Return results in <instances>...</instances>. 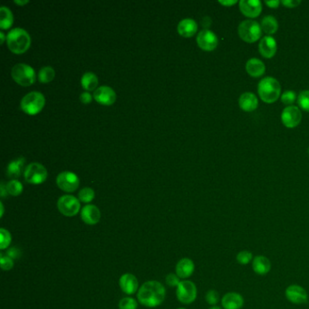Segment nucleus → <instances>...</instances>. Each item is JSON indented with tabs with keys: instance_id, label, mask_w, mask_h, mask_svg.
I'll list each match as a JSON object with an SVG mask.
<instances>
[{
	"instance_id": "nucleus-1",
	"label": "nucleus",
	"mask_w": 309,
	"mask_h": 309,
	"mask_svg": "<svg viewBox=\"0 0 309 309\" xmlns=\"http://www.w3.org/2000/svg\"><path fill=\"white\" fill-rule=\"evenodd\" d=\"M166 290L162 283L158 281H147L139 288V302L147 307H156L165 299Z\"/></svg>"
},
{
	"instance_id": "nucleus-2",
	"label": "nucleus",
	"mask_w": 309,
	"mask_h": 309,
	"mask_svg": "<svg viewBox=\"0 0 309 309\" xmlns=\"http://www.w3.org/2000/svg\"><path fill=\"white\" fill-rule=\"evenodd\" d=\"M8 48L10 51L17 55L24 54L31 46V38L29 34L23 29L17 28L12 29L7 37Z\"/></svg>"
},
{
	"instance_id": "nucleus-3",
	"label": "nucleus",
	"mask_w": 309,
	"mask_h": 309,
	"mask_svg": "<svg viewBox=\"0 0 309 309\" xmlns=\"http://www.w3.org/2000/svg\"><path fill=\"white\" fill-rule=\"evenodd\" d=\"M257 93L263 102L266 104H273L280 96V84L276 78L267 76L258 83Z\"/></svg>"
},
{
	"instance_id": "nucleus-4",
	"label": "nucleus",
	"mask_w": 309,
	"mask_h": 309,
	"mask_svg": "<svg viewBox=\"0 0 309 309\" xmlns=\"http://www.w3.org/2000/svg\"><path fill=\"white\" fill-rule=\"evenodd\" d=\"M46 105V98L39 92H30L25 95L20 103L21 110L29 115L38 114L43 110Z\"/></svg>"
},
{
	"instance_id": "nucleus-5",
	"label": "nucleus",
	"mask_w": 309,
	"mask_h": 309,
	"mask_svg": "<svg viewBox=\"0 0 309 309\" xmlns=\"http://www.w3.org/2000/svg\"><path fill=\"white\" fill-rule=\"evenodd\" d=\"M238 36L247 43H254L262 35L261 26L254 20H244L238 26Z\"/></svg>"
},
{
	"instance_id": "nucleus-6",
	"label": "nucleus",
	"mask_w": 309,
	"mask_h": 309,
	"mask_svg": "<svg viewBox=\"0 0 309 309\" xmlns=\"http://www.w3.org/2000/svg\"><path fill=\"white\" fill-rule=\"evenodd\" d=\"M12 78L19 86H30L36 82V73L32 67L27 64H18L11 71Z\"/></svg>"
},
{
	"instance_id": "nucleus-7",
	"label": "nucleus",
	"mask_w": 309,
	"mask_h": 309,
	"mask_svg": "<svg viewBox=\"0 0 309 309\" xmlns=\"http://www.w3.org/2000/svg\"><path fill=\"white\" fill-rule=\"evenodd\" d=\"M24 176L27 182L38 185L46 181L48 178V171L42 164L33 162L26 168Z\"/></svg>"
},
{
	"instance_id": "nucleus-8",
	"label": "nucleus",
	"mask_w": 309,
	"mask_h": 309,
	"mask_svg": "<svg viewBox=\"0 0 309 309\" xmlns=\"http://www.w3.org/2000/svg\"><path fill=\"white\" fill-rule=\"evenodd\" d=\"M57 208L64 216L74 217L80 211L81 204L79 199L75 196L64 195L57 201Z\"/></svg>"
},
{
	"instance_id": "nucleus-9",
	"label": "nucleus",
	"mask_w": 309,
	"mask_h": 309,
	"mask_svg": "<svg viewBox=\"0 0 309 309\" xmlns=\"http://www.w3.org/2000/svg\"><path fill=\"white\" fill-rule=\"evenodd\" d=\"M177 298L182 304H189L193 303L197 297L196 285L190 280L181 281L177 286Z\"/></svg>"
},
{
	"instance_id": "nucleus-10",
	"label": "nucleus",
	"mask_w": 309,
	"mask_h": 309,
	"mask_svg": "<svg viewBox=\"0 0 309 309\" xmlns=\"http://www.w3.org/2000/svg\"><path fill=\"white\" fill-rule=\"evenodd\" d=\"M57 184L59 189L66 192H74L78 189L80 180L72 171H63L57 177Z\"/></svg>"
},
{
	"instance_id": "nucleus-11",
	"label": "nucleus",
	"mask_w": 309,
	"mask_h": 309,
	"mask_svg": "<svg viewBox=\"0 0 309 309\" xmlns=\"http://www.w3.org/2000/svg\"><path fill=\"white\" fill-rule=\"evenodd\" d=\"M197 44L200 49L203 51L210 52L213 51L218 47L219 39L217 38L216 34L208 29L201 30L200 33L198 34L197 37Z\"/></svg>"
},
{
	"instance_id": "nucleus-12",
	"label": "nucleus",
	"mask_w": 309,
	"mask_h": 309,
	"mask_svg": "<svg viewBox=\"0 0 309 309\" xmlns=\"http://www.w3.org/2000/svg\"><path fill=\"white\" fill-rule=\"evenodd\" d=\"M282 123L287 128H294L300 124L302 120V114L298 107L291 105L285 107L281 114Z\"/></svg>"
},
{
	"instance_id": "nucleus-13",
	"label": "nucleus",
	"mask_w": 309,
	"mask_h": 309,
	"mask_svg": "<svg viewBox=\"0 0 309 309\" xmlns=\"http://www.w3.org/2000/svg\"><path fill=\"white\" fill-rule=\"evenodd\" d=\"M285 295L286 299L288 300L292 304H305L308 300L307 292L301 285H289L285 289Z\"/></svg>"
},
{
	"instance_id": "nucleus-14",
	"label": "nucleus",
	"mask_w": 309,
	"mask_h": 309,
	"mask_svg": "<svg viewBox=\"0 0 309 309\" xmlns=\"http://www.w3.org/2000/svg\"><path fill=\"white\" fill-rule=\"evenodd\" d=\"M95 100L102 105H114L116 101V94L114 89L109 86H103L98 87L94 94Z\"/></svg>"
},
{
	"instance_id": "nucleus-15",
	"label": "nucleus",
	"mask_w": 309,
	"mask_h": 309,
	"mask_svg": "<svg viewBox=\"0 0 309 309\" xmlns=\"http://www.w3.org/2000/svg\"><path fill=\"white\" fill-rule=\"evenodd\" d=\"M239 10L249 19L257 18L261 13V2L259 0H241L239 2Z\"/></svg>"
},
{
	"instance_id": "nucleus-16",
	"label": "nucleus",
	"mask_w": 309,
	"mask_h": 309,
	"mask_svg": "<svg viewBox=\"0 0 309 309\" xmlns=\"http://www.w3.org/2000/svg\"><path fill=\"white\" fill-rule=\"evenodd\" d=\"M120 287L127 295L135 294L138 290L139 282L136 276L132 274H124L120 277Z\"/></svg>"
},
{
	"instance_id": "nucleus-17",
	"label": "nucleus",
	"mask_w": 309,
	"mask_h": 309,
	"mask_svg": "<svg viewBox=\"0 0 309 309\" xmlns=\"http://www.w3.org/2000/svg\"><path fill=\"white\" fill-rule=\"evenodd\" d=\"M258 49H259V53L261 54L262 57L268 58V59L272 58L276 55V49H277L276 40L270 36L264 37L259 42Z\"/></svg>"
},
{
	"instance_id": "nucleus-18",
	"label": "nucleus",
	"mask_w": 309,
	"mask_h": 309,
	"mask_svg": "<svg viewBox=\"0 0 309 309\" xmlns=\"http://www.w3.org/2000/svg\"><path fill=\"white\" fill-rule=\"evenodd\" d=\"M83 221L88 225H95L100 221L101 212L95 205H86L81 210Z\"/></svg>"
},
{
	"instance_id": "nucleus-19",
	"label": "nucleus",
	"mask_w": 309,
	"mask_h": 309,
	"mask_svg": "<svg viewBox=\"0 0 309 309\" xmlns=\"http://www.w3.org/2000/svg\"><path fill=\"white\" fill-rule=\"evenodd\" d=\"M224 309H241L244 304L242 295L237 292H228L221 299Z\"/></svg>"
},
{
	"instance_id": "nucleus-20",
	"label": "nucleus",
	"mask_w": 309,
	"mask_h": 309,
	"mask_svg": "<svg viewBox=\"0 0 309 309\" xmlns=\"http://www.w3.org/2000/svg\"><path fill=\"white\" fill-rule=\"evenodd\" d=\"M238 105L245 112H253L257 109L258 106V100L256 95L250 92H247L240 95L238 99Z\"/></svg>"
},
{
	"instance_id": "nucleus-21",
	"label": "nucleus",
	"mask_w": 309,
	"mask_h": 309,
	"mask_svg": "<svg viewBox=\"0 0 309 309\" xmlns=\"http://www.w3.org/2000/svg\"><path fill=\"white\" fill-rule=\"evenodd\" d=\"M194 269H195L194 263L188 257L181 258V260L177 263L176 274L180 278L190 277L193 274Z\"/></svg>"
},
{
	"instance_id": "nucleus-22",
	"label": "nucleus",
	"mask_w": 309,
	"mask_h": 309,
	"mask_svg": "<svg viewBox=\"0 0 309 309\" xmlns=\"http://www.w3.org/2000/svg\"><path fill=\"white\" fill-rule=\"evenodd\" d=\"M198 30V25L195 20L191 19H182L178 25V33L183 38H191Z\"/></svg>"
},
{
	"instance_id": "nucleus-23",
	"label": "nucleus",
	"mask_w": 309,
	"mask_h": 309,
	"mask_svg": "<svg viewBox=\"0 0 309 309\" xmlns=\"http://www.w3.org/2000/svg\"><path fill=\"white\" fill-rule=\"evenodd\" d=\"M252 267L256 274L265 276L271 269V262L265 256H257L253 258Z\"/></svg>"
},
{
	"instance_id": "nucleus-24",
	"label": "nucleus",
	"mask_w": 309,
	"mask_h": 309,
	"mask_svg": "<svg viewBox=\"0 0 309 309\" xmlns=\"http://www.w3.org/2000/svg\"><path fill=\"white\" fill-rule=\"evenodd\" d=\"M246 71L252 77H259L265 74L266 67L261 60L257 58H251L246 64Z\"/></svg>"
},
{
	"instance_id": "nucleus-25",
	"label": "nucleus",
	"mask_w": 309,
	"mask_h": 309,
	"mask_svg": "<svg viewBox=\"0 0 309 309\" xmlns=\"http://www.w3.org/2000/svg\"><path fill=\"white\" fill-rule=\"evenodd\" d=\"M25 162H26V160L23 157L19 158V159L10 162V164L8 165V168H7V176L13 179V180L18 179L19 177H20L22 171H23Z\"/></svg>"
},
{
	"instance_id": "nucleus-26",
	"label": "nucleus",
	"mask_w": 309,
	"mask_h": 309,
	"mask_svg": "<svg viewBox=\"0 0 309 309\" xmlns=\"http://www.w3.org/2000/svg\"><path fill=\"white\" fill-rule=\"evenodd\" d=\"M14 22V17L10 9L1 7L0 9V28L3 30L10 29Z\"/></svg>"
},
{
	"instance_id": "nucleus-27",
	"label": "nucleus",
	"mask_w": 309,
	"mask_h": 309,
	"mask_svg": "<svg viewBox=\"0 0 309 309\" xmlns=\"http://www.w3.org/2000/svg\"><path fill=\"white\" fill-rule=\"evenodd\" d=\"M262 31H264L266 35H273L276 33L278 29V23L276 19L272 16H266L261 21Z\"/></svg>"
},
{
	"instance_id": "nucleus-28",
	"label": "nucleus",
	"mask_w": 309,
	"mask_h": 309,
	"mask_svg": "<svg viewBox=\"0 0 309 309\" xmlns=\"http://www.w3.org/2000/svg\"><path fill=\"white\" fill-rule=\"evenodd\" d=\"M81 84L85 90L94 91L98 86V78L94 73L87 72L82 76Z\"/></svg>"
},
{
	"instance_id": "nucleus-29",
	"label": "nucleus",
	"mask_w": 309,
	"mask_h": 309,
	"mask_svg": "<svg viewBox=\"0 0 309 309\" xmlns=\"http://www.w3.org/2000/svg\"><path fill=\"white\" fill-rule=\"evenodd\" d=\"M56 72L51 67H45L38 73V80L42 84H48L54 80Z\"/></svg>"
},
{
	"instance_id": "nucleus-30",
	"label": "nucleus",
	"mask_w": 309,
	"mask_h": 309,
	"mask_svg": "<svg viewBox=\"0 0 309 309\" xmlns=\"http://www.w3.org/2000/svg\"><path fill=\"white\" fill-rule=\"evenodd\" d=\"M7 190L11 196H19L23 192V185L18 180H11L7 184Z\"/></svg>"
},
{
	"instance_id": "nucleus-31",
	"label": "nucleus",
	"mask_w": 309,
	"mask_h": 309,
	"mask_svg": "<svg viewBox=\"0 0 309 309\" xmlns=\"http://www.w3.org/2000/svg\"><path fill=\"white\" fill-rule=\"evenodd\" d=\"M95 190L93 189H91L89 187H86L82 189L79 193H78V199L82 202H85V203H89L92 200L95 199Z\"/></svg>"
},
{
	"instance_id": "nucleus-32",
	"label": "nucleus",
	"mask_w": 309,
	"mask_h": 309,
	"mask_svg": "<svg viewBox=\"0 0 309 309\" xmlns=\"http://www.w3.org/2000/svg\"><path fill=\"white\" fill-rule=\"evenodd\" d=\"M12 238L10 231L6 228H0V248L3 250L10 247Z\"/></svg>"
},
{
	"instance_id": "nucleus-33",
	"label": "nucleus",
	"mask_w": 309,
	"mask_h": 309,
	"mask_svg": "<svg viewBox=\"0 0 309 309\" xmlns=\"http://www.w3.org/2000/svg\"><path fill=\"white\" fill-rule=\"evenodd\" d=\"M297 104L300 108L309 112V90L302 91L297 97Z\"/></svg>"
},
{
	"instance_id": "nucleus-34",
	"label": "nucleus",
	"mask_w": 309,
	"mask_h": 309,
	"mask_svg": "<svg viewBox=\"0 0 309 309\" xmlns=\"http://www.w3.org/2000/svg\"><path fill=\"white\" fill-rule=\"evenodd\" d=\"M236 259H237L238 264L245 266V265H247L249 262L252 260V253L250 252V251H247V250H242V251L238 253Z\"/></svg>"
},
{
	"instance_id": "nucleus-35",
	"label": "nucleus",
	"mask_w": 309,
	"mask_h": 309,
	"mask_svg": "<svg viewBox=\"0 0 309 309\" xmlns=\"http://www.w3.org/2000/svg\"><path fill=\"white\" fill-rule=\"evenodd\" d=\"M120 309H136L137 301L133 297H124L119 303Z\"/></svg>"
},
{
	"instance_id": "nucleus-36",
	"label": "nucleus",
	"mask_w": 309,
	"mask_h": 309,
	"mask_svg": "<svg viewBox=\"0 0 309 309\" xmlns=\"http://www.w3.org/2000/svg\"><path fill=\"white\" fill-rule=\"evenodd\" d=\"M295 98H296V95L294 91H285V93L281 95L282 103L284 105H289V106H291V105L295 102Z\"/></svg>"
},
{
	"instance_id": "nucleus-37",
	"label": "nucleus",
	"mask_w": 309,
	"mask_h": 309,
	"mask_svg": "<svg viewBox=\"0 0 309 309\" xmlns=\"http://www.w3.org/2000/svg\"><path fill=\"white\" fill-rule=\"evenodd\" d=\"M206 301L209 304L215 305L218 304L219 301V293L216 290H209L206 294Z\"/></svg>"
},
{
	"instance_id": "nucleus-38",
	"label": "nucleus",
	"mask_w": 309,
	"mask_h": 309,
	"mask_svg": "<svg viewBox=\"0 0 309 309\" xmlns=\"http://www.w3.org/2000/svg\"><path fill=\"white\" fill-rule=\"evenodd\" d=\"M0 266L3 270H10L14 266V261L11 257L9 256H3L1 255L0 259Z\"/></svg>"
},
{
	"instance_id": "nucleus-39",
	"label": "nucleus",
	"mask_w": 309,
	"mask_h": 309,
	"mask_svg": "<svg viewBox=\"0 0 309 309\" xmlns=\"http://www.w3.org/2000/svg\"><path fill=\"white\" fill-rule=\"evenodd\" d=\"M166 283L171 287H174V286H178L179 284L181 283V281H180V277L179 276L171 273V274H169L166 276Z\"/></svg>"
},
{
	"instance_id": "nucleus-40",
	"label": "nucleus",
	"mask_w": 309,
	"mask_h": 309,
	"mask_svg": "<svg viewBox=\"0 0 309 309\" xmlns=\"http://www.w3.org/2000/svg\"><path fill=\"white\" fill-rule=\"evenodd\" d=\"M93 100V96L88 92H85L80 95V101L85 105H89Z\"/></svg>"
},
{
	"instance_id": "nucleus-41",
	"label": "nucleus",
	"mask_w": 309,
	"mask_h": 309,
	"mask_svg": "<svg viewBox=\"0 0 309 309\" xmlns=\"http://www.w3.org/2000/svg\"><path fill=\"white\" fill-rule=\"evenodd\" d=\"M281 3L288 9H293V8H295V7L299 5L301 1H298V0H283Z\"/></svg>"
},
{
	"instance_id": "nucleus-42",
	"label": "nucleus",
	"mask_w": 309,
	"mask_h": 309,
	"mask_svg": "<svg viewBox=\"0 0 309 309\" xmlns=\"http://www.w3.org/2000/svg\"><path fill=\"white\" fill-rule=\"evenodd\" d=\"M8 254V256L9 257H11V258H17V257H19V255H20V252H19V250L17 249V248H11L9 250V252L7 253Z\"/></svg>"
},
{
	"instance_id": "nucleus-43",
	"label": "nucleus",
	"mask_w": 309,
	"mask_h": 309,
	"mask_svg": "<svg viewBox=\"0 0 309 309\" xmlns=\"http://www.w3.org/2000/svg\"><path fill=\"white\" fill-rule=\"evenodd\" d=\"M279 1L278 0H272V1H266V5L268 6L271 9H276L279 5Z\"/></svg>"
},
{
	"instance_id": "nucleus-44",
	"label": "nucleus",
	"mask_w": 309,
	"mask_h": 309,
	"mask_svg": "<svg viewBox=\"0 0 309 309\" xmlns=\"http://www.w3.org/2000/svg\"><path fill=\"white\" fill-rule=\"evenodd\" d=\"M0 188H1V196L4 198V197H6V196L9 194V192H8V190H7V186L2 182Z\"/></svg>"
},
{
	"instance_id": "nucleus-45",
	"label": "nucleus",
	"mask_w": 309,
	"mask_h": 309,
	"mask_svg": "<svg viewBox=\"0 0 309 309\" xmlns=\"http://www.w3.org/2000/svg\"><path fill=\"white\" fill-rule=\"evenodd\" d=\"M237 3V1L236 0H234V1H219V4H221V5L227 6V7H230V6L234 5V4H236Z\"/></svg>"
},
{
	"instance_id": "nucleus-46",
	"label": "nucleus",
	"mask_w": 309,
	"mask_h": 309,
	"mask_svg": "<svg viewBox=\"0 0 309 309\" xmlns=\"http://www.w3.org/2000/svg\"><path fill=\"white\" fill-rule=\"evenodd\" d=\"M14 2L16 4H18V5L20 6H24L29 3V1H28V0H26V1H19V0H16Z\"/></svg>"
},
{
	"instance_id": "nucleus-47",
	"label": "nucleus",
	"mask_w": 309,
	"mask_h": 309,
	"mask_svg": "<svg viewBox=\"0 0 309 309\" xmlns=\"http://www.w3.org/2000/svg\"><path fill=\"white\" fill-rule=\"evenodd\" d=\"M5 35H4V33H3V32H1V33H0V38H1V44H4V41H5Z\"/></svg>"
},
{
	"instance_id": "nucleus-48",
	"label": "nucleus",
	"mask_w": 309,
	"mask_h": 309,
	"mask_svg": "<svg viewBox=\"0 0 309 309\" xmlns=\"http://www.w3.org/2000/svg\"><path fill=\"white\" fill-rule=\"evenodd\" d=\"M0 207H1V217H3V214H4V206H3V203L2 202H0Z\"/></svg>"
},
{
	"instance_id": "nucleus-49",
	"label": "nucleus",
	"mask_w": 309,
	"mask_h": 309,
	"mask_svg": "<svg viewBox=\"0 0 309 309\" xmlns=\"http://www.w3.org/2000/svg\"><path fill=\"white\" fill-rule=\"evenodd\" d=\"M209 309H221V308H220V307H219V306H212L211 308H209Z\"/></svg>"
},
{
	"instance_id": "nucleus-50",
	"label": "nucleus",
	"mask_w": 309,
	"mask_h": 309,
	"mask_svg": "<svg viewBox=\"0 0 309 309\" xmlns=\"http://www.w3.org/2000/svg\"><path fill=\"white\" fill-rule=\"evenodd\" d=\"M178 309H186V308H178Z\"/></svg>"
},
{
	"instance_id": "nucleus-51",
	"label": "nucleus",
	"mask_w": 309,
	"mask_h": 309,
	"mask_svg": "<svg viewBox=\"0 0 309 309\" xmlns=\"http://www.w3.org/2000/svg\"><path fill=\"white\" fill-rule=\"evenodd\" d=\"M308 153H309V148H308Z\"/></svg>"
}]
</instances>
